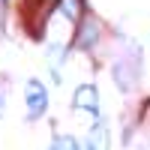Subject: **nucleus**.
Wrapping results in <instances>:
<instances>
[{
	"label": "nucleus",
	"instance_id": "2",
	"mask_svg": "<svg viewBox=\"0 0 150 150\" xmlns=\"http://www.w3.org/2000/svg\"><path fill=\"white\" fill-rule=\"evenodd\" d=\"M72 102H75V108L96 114V111H99V93H96V87L93 84H81L78 90H75V96H72Z\"/></svg>",
	"mask_w": 150,
	"mask_h": 150
},
{
	"label": "nucleus",
	"instance_id": "4",
	"mask_svg": "<svg viewBox=\"0 0 150 150\" xmlns=\"http://www.w3.org/2000/svg\"><path fill=\"white\" fill-rule=\"evenodd\" d=\"M60 9H63V15L69 21H75L78 12H81V0H60Z\"/></svg>",
	"mask_w": 150,
	"mask_h": 150
},
{
	"label": "nucleus",
	"instance_id": "5",
	"mask_svg": "<svg viewBox=\"0 0 150 150\" xmlns=\"http://www.w3.org/2000/svg\"><path fill=\"white\" fill-rule=\"evenodd\" d=\"M51 150H78V141L69 138V135H57L51 141Z\"/></svg>",
	"mask_w": 150,
	"mask_h": 150
},
{
	"label": "nucleus",
	"instance_id": "1",
	"mask_svg": "<svg viewBox=\"0 0 150 150\" xmlns=\"http://www.w3.org/2000/svg\"><path fill=\"white\" fill-rule=\"evenodd\" d=\"M24 96H27V117H30V120L42 117V111H45V105H48V93H45L42 81L30 78L27 87H24Z\"/></svg>",
	"mask_w": 150,
	"mask_h": 150
},
{
	"label": "nucleus",
	"instance_id": "3",
	"mask_svg": "<svg viewBox=\"0 0 150 150\" xmlns=\"http://www.w3.org/2000/svg\"><path fill=\"white\" fill-rule=\"evenodd\" d=\"M84 150H108V126L105 123H96V126L90 129Z\"/></svg>",
	"mask_w": 150,
	"mask_h": 150
}]
</instances>
